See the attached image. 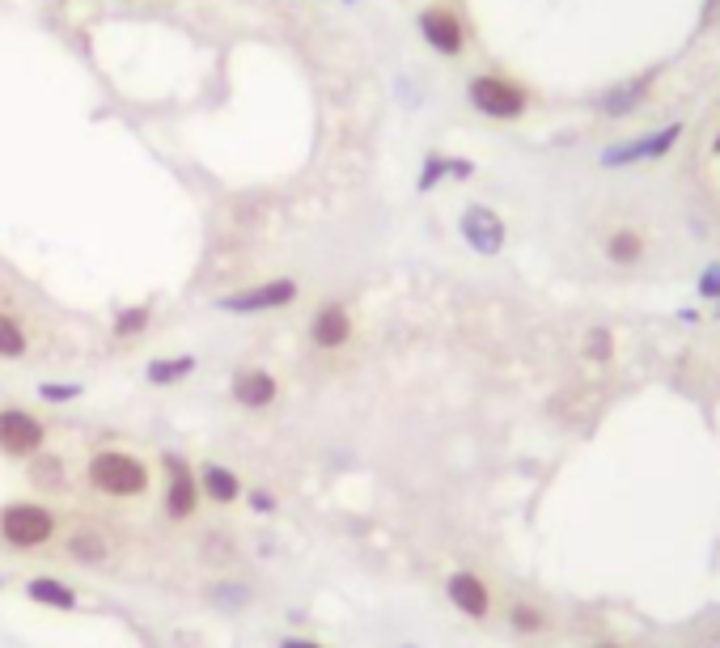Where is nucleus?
<instances>
[{"label": "nucleus", "instance_id": "nucleus-22", "mask_svg": "<svg viewBox=\"0 0 720 648\" xmlns=\"http://www.w3.org/2000/svg\"><path fill=\"white\" fill-rule=\"evenodd\" d=\"M644 89H648V77H640L632 89H627V85H623V89H615V94L606 98V115H623L627 106H636V98L644 94Z\"/></svg>", "mask_w": 720, "mask_h": 648}, {"label": "nucleus", "instance_id": "nucleus-14", "mask_svg": "<svg viewBox=\"0 0 720 648\" xmlns=\"http://www.w3.org/2000/svg\"><path fill=\"white\" fill-rule=\"evenodd\" d=\"M26 598L34 606H51V610H72L77 606V593H72L68 585H60L56 576H34V581L26 585Z\"/></svg>", "mask_w": 720, "mask_h": 648}, {"label": "nucleus", "instance_id": "nucleus-23", "mask_svg": "<svg viewBox=\"0 0 720 648\" xmlns=\"http://www.w3.org/2000/svg\"><path fill=\"white\" fill-rule=\"evenodd\" d=\"M85 394V386H77V382H43L39 386V399H47V403H68V399H81Z\"/></svg>", "mask_w": 720, "mask_h": 648}, {"label": "nucleus", "instance_id": "nucleus-24", "mask_svg": "<svg viewBox=\"0 0 720 648\" xmlns=\"http://www.w3.org/2000/svg\"><path fill=\"white\" fill-rule=\"evenodd\" d=\"M585 356L606 360V356H610V331H589V339H585Z\"/></svg>", "mask_w": 720, "mask_h": 648}, {"label": "nucleus", "instance_id": "nucleus-26", "mask_svg": "<svg viewBox=\"0 0 720 648\" xmlns=\"http://www.w3.org/2000/svg\"><path fill=\"white\" fill-rule=\"evenodd\" d=\"M250 509H255V513H272V509H276V500L267 496V492H250Z\"/></svg>", "mask_w": 720, "mask_h": 648}, {"label": "nucleus", "instance_id": "nucleus-11", "mask_svg": "<svg viewBox=\"0 0 720 648\" xmlns=\"http://www.w3.org/2000/svg\"><path fill=\"white\" fill-rule=\"evenodd\" d=\"M276 394H280V382L267 369H242L238 377H233V399H238L242 407H250V411L272 407Z\"/></svg>", "mask_w": 720, "mask_h": 648}, {"label": "nucleus", "instance_id": "nucleus-5", "mask_svg": "<svg viewBox=\"0 0 720 648\" xmlns=\"http://www.w3.org/2000/svg\"><path fill=\"white\" fill-rule=\"evenodd\" d=\"M297 301V280H267V284H255V288H242V293H229L216 305L229 314H267V310H284V305Z\"/></svg>", "mask_w": 720, "mask_h": 648}, {"label": "nucleus", "instance_id": "nucleus-29", "mask_svg": "<svg viewBox=\"0 0 720 648\" xmlns=\"http://www.w3.org/2000/svg\"><path fill=\"white\" fill-rule=\"evenodd\" d=\"M598 648H619V644H598Z\"/></svg>", "mask_w": 720, "mask_h": 648}, {"label": "nucleus", "instance_id": "nucleus-31", "mask_svg": "<svg viewBox=\"0 0 720 648\" xmlns=\"http://www.w3.org/2000/svg\"><path fill=\"white\" fill-rule=\"evenodd\" d=\"M0 585H5V576H0Z\"/></svg>", "mask_w": 720, "mask_h": 648}, {"label": "nucleus", "instance_id": "nucleus-17", "mask_svg": "<svg viewBox=\"0 0 720 648\" xmlns=\"http://www.w3.org/2000/svg\"><path fill=\"white\" fill-rule=\"evenodd\" d=\"M606 255L615 259V263H636L644 255V242H640V233L632 229H619V233H610V242H606Z\"/></svg>", "mask_w": 720, "mask_h": 648}, {"label": "nucleus", "instance_id": "nucleus-16", "mask_svg": "<svg viewBox=\"0 0 720 648\" xmlns=\"http://www.w3.org/2000/svg\"><path fill=\"white\" fill-rule=\"evenodd\" d=\"M30 348V339L22 331V322L13 314H0V360H22Z\"/></svg>", "mask_w": 720, "mask_h": 648}, {"label": "nucleus", "instance_id": "nucleus-1", "mask_svg": "<svg viewBox=\"0 0 720 648\" xmlns=\"http://www.w3.org/2000/svg\"><path fill=\"white\" fill-rule=\"evenodd\" d=\"M89 483L106 496H140L149 488V466L123 449H102L89 458Z\"/></svg>", "mask_w": 720, "mask_h": 648}, {"label": "nucleus", "instance_id": "nucleus-2", "mask_svg": "<svg viewBox=\"0 0 720 648\" xmlns=\"http://www.w3.org/2000/svg\"><path fill=\"white\" fill-rule=\"evenodd\" d=\"M466 98H471L475 111L488 115V119H521V115H526V102H530L521 85L504 81V77H492V72L471 77V85H466Z\"/></svg>", "mask_w": 720, "mask_h": 648}, {"label": "nucleus", "instance_id": "nucleus-28", "mask_svg": "<svg viewBox=\"0 0 720 648\" xmlns=\"http://www.w3.org/2000/svg\"><path fill=\"white\" fill-rule=\"evenodd\" d=\"M513 623H517V627H538V615H534V610H521V606H517V610H513Z\"/></svg>", "mask_w": 720, "mask_h": 648}, {"label": "nucleus", "instance_id": "nucleus-21", "mask_svg": "<svg viewBox=\"0 0 720 648\" xmlns=\"http://www.w3.org/2000/svg\"><path fill=\"white\" fill-rule=\"evenodd\" d=\"M64 466H60V458H43V454H34V466H30V479L39 483V488H60L64 483Z\"/></svg>", "mask_w": 720, "mask_h": 648}, {"label": "nucleus", "instance_id": "nucleus-19", "mask_svg": "<svg viewBox=\"0 0 720 648\" xmlns=\"http://www.w3.org/2000/svg\"><path fill=\"white\" fill-rule=\"evenodd\" d=\"M471 170H475L471 161H449V157H432L428 166H424V174H420V191H432V187H437V183H441V174H458V178H466V174H471Z\"/></svg>", "mask_w": 720, "mask_h": 648}, {"label": "nucleus", "instance_id": "nucleus-6", "mask_svg": "<svg viewBox=\"0 0 720 648\" xmlns=\"http://www.w3.org/2000/svg\"><path fill=\"white\" fill-rule=\"evenodd\" d=\"M195 504H200V475L178 454H166V513L183 521L195 513Z\"/></svg>", "mask_w": 720, "mask_h": 648}, {"label": "nucleus", "instance_id": "nucleus-4", "mask_svg": "<svg viewBox=\"0 0 720 648\" xmlns=\"http://www.w3.org/2000/svg\"><path fill=\"white\" fill-rule=\"evenodd\" d=\"M43 441H47L43 420H34L30 411H22V407H5V411H0V454L34 458V454H43Z\"/></svg>", "mask_w": 720, "mask_h": 648}, {"label": "nucleus", "instance_id": "nucleus-18", "mask_svg": "<svg viewBox=\"0 0 720 648\" xmlns=\"http://www.w3.org/2000/svg\"><path fill=\"white\" fill-rule=\"evenodd\" d=\"M68 555L72 560H81V564H102L106 560V543H102V534H72L68 538Z\"/></svg>", "mask_w": 720, "mask_h": 648}, {"label": "nucleus", "instance_id": "nucleus-27", "mask_svg": "<svg viewBox=\"0 0 720 648\" xmlns=\"http://www.w3.org/2000/svg\"><path fill=\"white\" fill-rule=\"evenodd\" d=\"M276 648H322L318 640H305V636H284Z\"/></svg>", "mask_w": 720, "mask_h": 648}, {"label": "nucleus", "instance_id": "nucleus-12", "mask_svg": "<svg viewBox=\"0 0 720 648\" xmlns=\"http://www.w3.org/2000/svg\"><path fill=\"white\" fill-rule=\"evenodd\" d=\"M445 593H449V602H454L462 615H471V619H483V615H488V606H492L488 585H483L475 572H454V576H449V585H445Z\"/></svg>", "mask_w": 720, "mask_h": 648}, {"label": "nucleus", "instance_id": "nucleus-15", "mask_svg": "<svg viewBox=\"0 0 720 648\" xmlns=\"http://www.w3.org/2000/svg\"><path fill=\"white\" fill-rule=\"evenodd\" d=\"M195 373V356H174V360H153L149 369H144V377H149L153 386H174V382H183V377Z\"/></svg>", "mask_w": 720, "mask_h": 648}, {"label": "nucleus", "instance_id": "nucleus-30", "mask_svg": "<svg viewBox=\"0 0 720 648\" xmlns=\"http://www.w3.org/2000/svg\"><path fill=\"white\" fill-rule=\"evenodd\" d=\"M716 149H720V136H716Z\"/></svg>", "mask_w": 720, "mask_h": 648}, {"label": "nucleus", "instance_id": "nucleus-7", "mask_svg": "<svg viewBox=\"0 0 720 648\" xmlns=\"http://www.w3.org/2000/svg\"><path fill=\"white\" fill-rule=\"evenodd\" d=\"M420 34L432 51H441V56H462V47H466V30L458 22V13H449L441 5L420 13Z\"/></svg>", "mask_w": 720, "mask_h": 648}, {"label": "nucleus", "instance_id": "nucleus-25", "mask_svg": "<svg viewBox=\"0 0 720 648\" xmlns=\"http://www.w3.org/2000/svg\"><path fill=\"white\" fill-rule=\"evenodd\" d=\"M699 293H704V297H720V267H708L704 284H699Z\"/></svg>", "mask_w": 720, "mask_h": 648}, {"label": "nucleus", "instance_id": "nucleus-8", "mask_svg": "<svg viewBox=\"0 0 720 648\" xmlns=\"http://www.w3.org/2000/svg\"><path fill=\"white\" fill-rule=\"evenodd\" d=\"M682 136V123H670L644 140H632V144H619V149H606L602 153V166H632V161H653V157H665L674 149V140Z\"/></svg>", "mask_w": 720, "mask_h": 648}, {"label": "nucleus", "instance_id": "nucleus-20", "mask_svg": "<svg viewBox=\"0 0 720 648\" xmlns=\"http://www.w3.org/2000/svg\"><path fill=\"white\" fill-rule=\"evenodd\" d=\"M149 318H153L149 305H128V310H119V314H115V339L140 335L144 327H149Z\"/></svg>", "mask_w": 720, "mask_h": 648}, {"label": "nucleus", "instance_id": "nucleus-9", "mask_svg": "<svg viewBox=\"0 0 720 648\" xmlns=\"http://www.w3.org/2000/svg\"><path fill=\"white\" fill-rule=\"evenodd\" d=\"M462 238L471 242L479 255H500V246H504V221H500L492 208L471 204V208L462 212Z\"/></svg>", "mask_w": 720, "mask_h": 648}, {"label": "nucleus", "instance_id": "nucleus-3", "mask_svg": "<svg viewBox=\"0 0 720 648\" xmlns=\"http://www.w3.org/2000/svg\"><path fill=\"white\" fill-rule=\"evenodd\" d=\"M0 534L5 543L17 551H30V547H43L56 538V517H51L43 504H9L0 513Z\"/></svg>", "mask_w": 720, "mask_h": 648}, {"label": "nucleus", "instance_id": "nucleus-10", "mask_svg": "<svg viewBox=\"0 0 720 648\" xmlns=\"http://www.w3.org/2000/svg\"><path fill=\"white\" fill-rule=\"evenodd\" d=\"M310 339L318 348H344L348 339H352V318L348 310L339 301H327V305H318V314L310 322Z\"/></svg>", "mask_w": 720, "mask_h": 648}, {"label": "nucleus", "instance_id": "nucleus-13", "mask_svg": "<svg viewBox=\"0 0 720 648\" xmlns=\"http://www.w3.org/2000/svg\"><path fill=\"white\" fill-rule=\"evenodd\" d=\"M200 488H204V496L212 504H233V500H238V492H242V483H238V475H233L229 466L208 462L204 471H200Z\"/></svg>", "mask_w": 720, "mask_h": 648}]
</instances>
